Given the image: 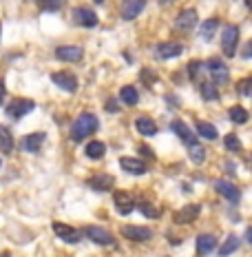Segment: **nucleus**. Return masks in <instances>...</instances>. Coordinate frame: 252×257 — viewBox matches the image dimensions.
<instances>
[{"label": "nucleus", "instance_id": "1", "mask_svg": "<svg viewBox=\"0 0 252 257\" xmlns=\"http://www.w3.org/2000/svg\"><path fill=\"white\" fill-rule=\"evenodd\" d=\"M98 126H100V122L93 113H82V115H78L76 122L71 124V138L76 142H82V140H87L89 136H93V133L98 131Z\"/></svg>", "mask_w": 252, "mask_h": 257}, {"label": "nucleus", "instance_id": "2", "mask_svg": "<svg viewBox=\"0 0 252 257\" xmlns=\"http://www.w3.org/2000/svg\"><path fill=\"white\" fill-rule=\"evenodd\" d=\"M237 40H239V29L232 25H226L221 31V51L226 58H232L237 53Z\"/></svg>", "mask_w": 252, "mask_h": 257}, {"label": "nucleus", "instance_id": "3", "mask_svg": "<svg viewBox=\"0 0 252 257\" xmlns=\"http://www.w3.org/2000/svg\"><path fill=\"white\" fill-rule=\"evenodd\" d=\"M206 67H208V71H210L214 84H226V82H228L230 71H228L226 62H223L221 58H210V60L206 62Z\"/></svg>", "mask_w": 252, "mask_h": 257}, {"label": "nucleus", "instance_id": "4", "mask_svg": "<svg viewBox=\"0 0 252 257\" xmlns=\"http://www.w3.org/2000/svg\"><path fill=\"white\" fill-rule=\"evenodd\" d=\"M181 51H184L181 42H173V40H166V42H162V45L155 47V56H157V60H173V58L181 56Z\"/></svg>", "mask_w": 252, "mask_h": 257}, {"label": "nucleus", "instance_id": "5", "mask_svg": "<svg viewBox=\"0 0 252 257\" xmlns=\"http://www.w3.org/2000/svg\"><path fill=\"white\" fill-rule=\"evenodd\" d=\"M120 233L124 235L126 239H133V242H146V239L153 237V231L146 226H135V224H124L120 228Z\"/></svg>", "mask_w": 252, "mask_h": 257}, {"label": "nucleus", "instance_id": "6", "mask_svg": "<svg viewBox=\"0 0 252 257\" xmlns=\"http://www.w3.org/2000/svg\"><path fill=\"white\" fill-rule=\"evenodd\" d=\"M53 233L62 239V242H69V244H78L82 239V233L78 228L69 226V224H62V222H53Z\"/></svg>", "mask_w": 252, "mask_h": 257}, {"label": "nucleus", "instance_id": "7", "mask_svg": "<svg viewBox=\"0 0 252 257\" xmlns=\"http://www.w3.org/2000/svg\"><path fill=\"white\" fill-rule=\"evenodd\" d=\"M73 20L80 25V27H87V29H93V27H98V14L93 12V9L89 7H78L73 9Z\"/></svg>", "mask_w": 252, "mask_h": 257}, {"label": "nucleus", "instance_id": "8", "mask_svg": "<svg viewBox=\"0 0 252 257\" xmlns=\"http://www.w3.org/2000/svg\"><path fill=\"white\" fill-rule=\"evenodd\" d=\"M84 235L91 239V242H95V244H102V246H111L113 244V235H111L106 228H102V226H87L84 228Z\"/></svg>", "mask_w": 252, "mask_h": 257}, {"label": "nucleus", "instance_id": "9", "mask_svg": "<svg viewBox=\"0 0 252 257\" xmlns=\"http://www.w3.org/2000/svg\"><path fill=\"white\" fill-rule=\"evenodd\" d=\"M113 204L117 208V213H122V215H128V213H133V208H135L133 195L128 191H115L113 193Z\"/></svg>", "mask_w": 252, "mask_h": 257}, {"label": "nucleus", "instance_id": "10", "mask_svg": "<svg viewBox=\"0 0 252 257\" xmlns=\"http://www.w3.org/2000/svg\"><path fill=\"white\" fill-rule=\"evenodd\" d=\"M214 189H217L219 195H223V197H226V200L230 202V204H237V202H239V197H241L239 189L232 184V182H228V180H217V182H214Z\"/></svg>", "mask_w": 252, "mask_h": 257}, {"label": "nucleus", "instance_id": "11", "mask_svg": "<svg viewBox=\"0 0 252 257\" xmlns=\"http://www.w3.org/2000/svg\"><path fill=\"white\" fill-rule=\"evenodd\" d=\"M34 109H36V102L34 100H27V98H18V100H14V102L7 104V113L12 117H23Z\"/></svg>", "mask_w": 252, "mask_h": 257}, {"label": "nucleus", "instance_id": "12", "mask_svg": "<svg viewBox=\"0 0 252 257\" xmlns=\"http://www.w3.org/2000/svg\"><path fill=\"white\" fill-rule=\"evenodd\" d=\"M199 213H201L199 204H186L184 208H179L173 217H175V224H190L199 217Z\"/></svg>", "mask_w": 252, "mask_h": 257}, {"label": "nucleus", "instance_id": "13", "mask_svg": "<svg viewBox=\"0 0 252 257\" xmlns=\"http://www.w3.org/2000/svg\"><path fill=\"white\" fill-rule=\"evenodd\" d=\"M144 7H146V0H124L120 14L124 20H135L137 16L144 12Z\"/></svg>", "mask_w": 252, "mask_h": 257}, {"label": "nucleus", "instance_id": "14", "mask_svg": "<svg viewBox=\"0 0 252 257\" xmlns=\"http://www.w3.org/2000/svg\"><path fill=\"white\" fill-rule=\"evenodd\" d=\"M51 80L58 84L60 89L64 91H69V93H73V91H78V80L73 73H69V71H56L51 76Z\"/></svg>", "mask_w": 252, "mask_h": 257}, {"label": "nucleus", "instance_id": "15", "mask_svg": "<svg viewBox=\"0 0 252 257\" xmlns=\"http://www.w3.org/2000/svg\"><path fill=\"white\" fill-rule=\"evenodd\" d=\"M82 56H84L82 47L67 45V47H58L56 49V58L62 62H78V60H82Z\"/></svg>", "mask_w": 252, "mask_h": 257}, {"label": "nucleus", "instance_id": "16", "mask_svg": "<svg viewBox=\"0 0 252 257\" xmlns=\"http://www.w3.org/2000/svg\"><path fill=\"white\" fill-rule=\"evenodd\" d=\"M197 23H199V18H197L195 9H184V12H179L175 18V27L177 29H184V31H190Z\"/></svg>", "mask_w": 252, "mask_h": 257}, {"label": "nucleus", "instance_id": "17", "mask_svg": "<svg viewBox=\"0 0 252 257\" xmlns=\"http://www.w3.org/2000/svg\"><path fill=\"white\" fill-rule=\"evenodd\" d=\"M120 167L131 175H144L148 171V164L137 158H120Z\"/></svg>", "mask_w": 252, "mask_h": 257}, {"label": "nucleus", "instance_id": "18", "mask_svg": "<svg viewBox=\"0 0 252 257\" xmlns=\"http://www.w3.org/2000/svg\"><path fill=\"white\" fill-rule=\"evenodd\" d=\"M47 140V136L45 133H29V136H25L23 138V149L25 151H29V153H36V151H40V147L45 144Z\"/></svg>", "mask_w": 252, "mask_h": 257}, {"label": "nucleus", "instance_id": "19", "mask_svg": "<svg viewBox=\"0 0 252 257\" xmlns=\"http://www.w3.org/2000/svg\"><path fill=\"white\" fill-rule=\"evenodd\" d=\"M217 248V237L210 233H201L197 237V255H208Z\"/></svg>", "mask_w": 252, "mask_h": 257}, {"label": "nucleus", "instance_id": "20", "mask_svg": "<svg viewBox=\"0 0 252 257\" xmlns=\"http://www.w3.org/2000/svg\"><path fill=\"white\" fill-rule=\"evenodd\" d=\"M170 128H173L175 136H177V138H181V140H184L186 144L197 142V140H195V133L190 131L188 124H186L184 120H173V122H170Z\"/></svg>", "mask_w": 252, "mask_h": 257}, {"label": "nucleus", "instance_id": "21", "mask_svg": "<svg viewBox=\"0 0 252 257\" xmlns=\"http://www.w3.org/2000/svg\"><path fill=\"white\" fill-rule=\"evenodd\" d=\"M135 128L142 133V136H146V138H153L155 133H157V124H155V120H153V117H146V115L137 117V120H135Z\"/></svg>", "mask_w": 252, "mask_h": 257}, {"label": "nucleus", "instance_id": "22", "mask_svg": "<svg viewBox=\"0 0 252 257\" xmlns=\"http://www.w3.org/2000/svg\"><path fill=\"white\" fill-rule=\"evenodd\" d=\"M219 29V20L217 18H208V20H203L201 27H199V38L201 40H206V42H210L214 38V31Z\"/></svg>", "mask_w": 252, "mask_h": 257}, {"label": "nucleus", "instance_id": "23", "mask_svg": "<svg viewBox=\"0 0 252 257\" xmlns=\"http://www.w3.org/2000/svg\"><path fill=\"white\" fill-rule=\"evenodd\" d=\"M89 186L95 191H111L113 189V178L111 175H95L89 180Z\"/></svg>", "mask_w": 252, "mask_h": 257}, {"label": "nucleus", "instance_id": "24", "mask_svg": "<svg viewBox=\"0 0 252 257\" xmlns=\"http://www.w3.org/2000/svg\"><path fill=\"white\" fill-rule=\"evenodd\" d=\"M84 153H87V158H91V160H100V158H104V153H106V144L93 140L84 147Z\"/></svg>", "mask_w": 252, "mask_h": 257}, {"label": "nucleus", "instance_id": "25", "mask_svg": "<svg viewBox=\"0 0 252 257\" xmlns=\"http://www.w3.org/2000/svg\"><path fill=\"white\" fill-rule=\"evenodd\" d=\"M237 248H239V237H237V235H228L226 242L219 246V253L217 255L219 257H228V255L237 253Z\"/></svg>", "mask_w": 252, "mask_h": 257}, {"label": "nucleus", "instance_id": "26", "mask_svg": "<svg viewBox=\"0 0 252 257\" xmlns=\"http://www.w3.org/2000/svg\"><path fill=\"white\" fill-rule=\"evenodd\" d=\"M120 100H122L124 104H128V106H135V104L139 102V93H137V89H135V87H131V84L122 87V91H120Z\"/></svg>", "mask_w": 252, "mask_h": 257}, {"label": "nucleus", "instance_id": "27", "mask_svg": "<svg viewBox=\"0 0 252 257\" xmlns=\"http://www.w3.org/2000/svg\"><path fill=\"white\" fill-rule=\"evenodd\" d=\"M12 149H14V136H12V131H9L7 126L0 124V151H3V153H12Z\"/></svg>", "mask_w": 252, "mask_h": 257}, {"label": "nucleus", "instance_id": "28", "mask_svg": "<svg viewBox=\"0 0 252 257\" xmlns=\"http://www.w3.org/2000/svg\"><path fill=\"white\" fill-rule=\"evenodd\" d=\"M199 93H201L203 100H208V102H212V100L219 98L217 84H214V82H201V84H199Z\"/></svg>", "mask_w": 252, "mask_h": 257}, {"label": "nucleus", "instance_id": "29", "mask_svg": "<svg viewBox=\"0 0 252 257\" xmlns=\"http://www.w3.org/2000/svg\"><path fill=\"white\" fill-rule=\"evenodd\" d=\"M188 155L195 164H201L203 160H206V149H203L199 142H192V144H188Z\"/></svg>", "mask_w": 252, "mask_h": 257}, {"label": "nucleus", "instance_id": "30", "mask_svg": "<svg viewBox=\"0 0 252 257\" xmlns=\"http://www.w3.org/2000/svg\"><path fill=\"white\" fill-rule=\"evenodd\" d=\"M197 133H199L201 138H206V140H217V128H214L210 122H203V120L197 122Z\"/></svg>", "mask_w": 252, "mask_h": 257}, {"label": "nucleus", "instance_id": "31", "mask_svg": "<svg viewBox=\"0 0 252 257\" xmlns=\"http://www.w3.org/2000/svg\"><path fill=\"white\" fill-rule=\"evenodd\" d=\"M230 120L234 122V124H245V122H248V111L243 109V106H232V109H230Z\"/></svg>", "mask_w": 252, "mask_h": 257}, {"label": "nucleus", "instance_id": "32", "mask_svg": "<svg viewBox=\"0 0 252 257\" xmlns=\"http://www.w3.org/2000/svg\"><path fill=\"white\" fill-rule=\"evenodd\" d=\"M223 147H226V151H230V153H239L241 151V140L234 133H228L226 138H223Z\"/></svg>", "mask_w": 252, "mask_h": 257}, {"label": "nucleus", "instance_id": "33", "mask_svg": "<svg viewBox=\"0 0 252 257\" xmlns=\"http://www.w3.org/2000/svg\"><path fill=\"white\" fill-rule=\"evenodd\" d=\"M237 91L241 95H252V76H248V78H241L239 82H237Z\"/></svg>", "mask_w": 252, "mask_h": 257}, {"label": "nucleus", "instance_id": "34", "mask_svg": "<svg viewBox=\"0 0 252 257\" xmlns=\"http://www.w3.org/2000/svg\"><path fill=\"white\" fill-rule=\"evenodd\" d=\"M139 211H142L146 217H151V219H157L159 217V211L151 204V202H142V204H139Z\"/></svg>", "mask_w": 252, "mask_h": 257}, {"label": "nucleus", "instance_id": "35", "mask_svg": "<svg viewBox=\"0 0 252 257\" xmlns=\"http://www.w3.org/2000/svg\"><path fill=\"white\" fill-rule=\"evenodd\" d=\"M64 0H45V9H51V12H56V9L62 7Z\"/></svg>", "mask_w": 252, "mask_h": 257}, {"label": "nucleus", "instance_id": "36", "mask_svg": "<svg viewBox=\"0 0 252 257\" xmlns=\"http://www.w3.org/2000/svg\"><path fill=\"white\" fill-rule=\"evenodd\" d=\"M241 58H243V60H250V58H252V40H248V45L243 47V51H241Z\"/></svg>", "mask_w": 252, "mask_h": 257}, {"label": "nucleus", "instance_id": "37", "mask_svg": "<svg viewBox=\"0 0 252 257\" xmlns=\"http://www.w3.org/2000/svg\"><path fill=\"white\" fill-rule=\"evenodd\" d=\"M245 239H248V244L252 246V226L245 228Z\"/></svg>", "mask_w": 252, "mask_h": 257}, {"label": "nucleus", "instance_id": "38", "mask_svg": "<svg viewBox=\"0 0 252 257\" xmlns=\"http://www.w3.org/2000/svg\"><path fill=\"white\" fill-rule=\"evenodd\" d=\"M3 98H5V82L0 80V102H3Z\"/></svg>", "mask_w": 252, "mask_h": 257}, {"label": "nucleus", "instance_id": "39", "mask_svg": "<svg viewBox=\"0 0 252 257\" xmlns=\"http://www.w3.org/2000/svg\"><path fill=\"white\" fill-rule=\"evenodd\" d=\"M142 153L148 155V158H153V151H151V149H146V147H142Z\"/></svg>", "mask_w": 252, "mask_h": 257}, {"label": "nucleus", "instance_id": "40", "mask_svg": "<svg viewBox=\"0 0 252 257\" xmlns=\"http://www.w3.org/2000/svg\"><path fill=\"white\" fill-rule=\"evenodd\" d=\"M245 5H248V9H252V0H245Z\"/></svg>", "mask_w": 252, "mask_h": 257}, {"label": "nucleus", "instance_id": "41", "mask_svg": "<svg viewBox=\"0 0 252 257\" xmlns=\"http://www.w3.org/2000/svg\"><path fill=\"white\" fill-rule=\"evenodd\" d=\"M159 3H162V5H166V3H173V0H159Z\"/></svg>", "mask_w": 252, "mask_h": 257}, {"label": "nucleus", "instance_id": "42", "mask_svg": "<svg viewBox=\"0 0 252 257\" xmlns=\"http://www.w3.org/2000/svg\"><path fill=\"white\" fill-rule=\"evenodd\" d=\"M0 257H9V253H3V255H0Z\"/></svg>", "mask_w": 252, "mask_h": 257}, {"label": "nucleus", "instance_id": "43", "mask_svg": "<svg viewBox=\"0 0 252 257\" xmlns=\"http://www.w3.org/2000/svg\"><path fill=\"white\" fill-rule=\"evenodd\" d=\"M95 3H98V5H102V3H104V0H95Z\"/></svg>", "mask_w": 252, "mask_h": 257}, {"label": "nucleus", "instance_id": "44", "mask_svg": "<svg viewBox=\"0 0 252 257\" xmlns=\"http://www.w3.org/2000/svg\"><path fill=\"white\" fill-rule=\"evenodd\" d=\"M0 164H3V162H0Z\"/></svg>", "mask_w": 252, "mask_h": 257}]
</instances>
